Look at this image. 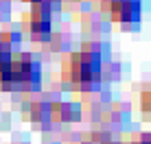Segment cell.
<instances>
[{
    "label": "cell",
    "mask_w": 151,
    "mask_h": 144,
    "mask_svg": "<svg viewBox=\"0 0 151 144\" xmlns=\"http://www.w3.org/2000/svg\"><path fill=\"white\" fill-rule=\"evenodd\" d=\"M24 118L33 125H46L53 122V105L44 101H33L24 107Z\"/></svg>",
    "instance_id": "5b68a950"
},
{
    "label": "cell",
    "mask_w": 151,
    "mask_h": 144,
    "mask_svg": "<svg viewBox=\"0 0 151 144\" xmlns=\"http://www.w3.org/2000/svg\"><path fill=\"white\" fill-rule=\"evenodd\" d=\"M151 109V92L145 90L142 92V111H149Z\"/></svg>",
    "instance_id": "ba28073f"
},
{
    "label": "cell",
    "mask_w": 151,
    "mask_h": 144,
    "mask_svg": "<svg viewBox=\"0 0 151 144\" xmlns=\"http://www.w3.org/2000/svg\"><path fill=\"white\" fill-rule=\"evenodd\" d=\"M105 7L112 18L123 24L138 22L140 13H142V2L140 0H105Z\"/></svg>",
    "instance_id": "3957f363"
},
{
    "label": "cell",
    "mask_w": 151,
    "mask_h": 144,
    "mask_svg": "<svg viewBox=\"0 0 151 144\" xmlns=\"http://www.w3.org/2000/svg\"><path fill=\"white\" fill-rule=\"evenodd\" d=\"M33 9H37V11H46V13H53L55 9H59L61 0H27Z\"/></svg>",
    "instance_id": "52a82bcc"
},
{
    "label": "cell",
    "mask_w": 151,
    "mask_h": 144,
    "mask_svg": "<svg viewBox=\"0 0 151 144\" xmlns=\"http://www.w3.org/2000/svg\"><path fill=\"white\" fill-rule=\"evenodd\" d=\"M136 144H151V138H149V133H142L140 138H136Z\"/></svg>",
    "instance_id": "9c48e42d"
},
{
    "label": "cell",
    "mask_w": 151,
    "mask_h": 144,
    "mask_svg": "<svg viewBox=\"0 0 151 144\" xmlns=\"http://www.w3.org/2000/svg\"><path fill=\"white\" fill-rule=\"evenodd\" d=\"M64 81L77 90H94L103 79V59L86 50H77L64 57Z\"/></svg>",
    "instance_id": "6da1fadb"
},
{
    "label": "cell",
    "mask_w": 151,
    "mask_h": 144,
    "mask_svg": "<svg viewBox=\"0 0 151 144\" xmlns=\"http://www.w3.org/2000/svg\"><path fill=\"white\" fill-rule=\"evenodd\" d=\"M83 116V109L79 103H55L53 105V120L61 125H70V122H79Z\"/></svg>",
    "instance_id": "8992f818"
},
{
    "label": "cell",
    "mask_w": 151,
    "mask_h": 144,
    "mask_svg": "<svg viewBox=\"0 0 151 144\" xmlns=\"http://www.w3.org/2000/svg\"><path fill=\"white\" fill-rule=\"evenodd\" d=\"M13 66V74H15V85L20 92H29V90H40L42 83V66L40 61L29 53H20L11 57Z\"/></svg>",
    "instance_id": "7a4b0ae2"
},
{
    "label": "cell",
    "mask_w": 151,
    "mask_h": 144,
    "mask_svg": "<svg viewBox=\"0 0 151 144\" xmlns=\"http://www.w3.org/2000/svg\"><path fill=\"white\" fill-rule=\"evenodd\" d=\"M24 24H27L29 33L33 35L35 39H46V37H50V33H53V13L33 9V11L27 15Z\"/></svg>",
    "instance_id": "277c9868"
}]
</instances>
